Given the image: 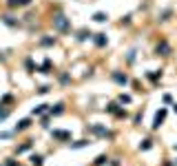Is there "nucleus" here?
Here are the masks:
<instances>
[{
    "label": "nucleus",
    "mask_w": 177,
    "mask_h": 166,
    "mask_svg": "<svg viewBox=\"0 0 177 166\" xmlns=\"http://www.w3.org/2000/svg\"><path fill=\"white\" fill-rule=\"evenodd\" d=\"M53 137H58V140H66L69 133H64V131H53Z\"/></svg>",
    "instance_id": "nucleus-8"
},
{
    "label": "nucleus",
    "mask_w": 177,
    "mask_h": 166,
    "mask_svg": "<svg viewBox=\"0 0 177 166\" xmlns=\"http://www.w3.org/2000/svg\"><path fill=\"white\" fill-rule=\"evenodd\" d=\"M95 42H98V44H100V47H102V44H106V38H104V36H102V33H98V38H95Z\"/></svg>",
    "instance_id": "nucleus-15"
},
{
    "label": "nucleus",
    "mask_w": 177,
    "mask_h": 166,
    "mask_svg": "<svg viewBox=\"0 0 177 166\" xmlns=\"http://www.w3.org/2000/svg\"><path fill=\"white\" fill-rule=\"evenodd\" d=\"M87 38H91V33H89L87 29H82V31L78 33V40H87Z\"/></svg>",
    "instance_id": "nucleus-11"
},
{
    "label": "nucleus",
    "mask_w": 177,
    "mask_h": 166,
    "mask_svg": "<svg viewBox=\"0 0 177 166\" xmlns=\"http://www.w3.org/2000/svg\"><path fill=\"white\" fill-rule=\"evenodd\" d=\"M87 144H91V142L82 140V142H75V144H71V148H82V146H87Z\"/></svg>",
    "instance_id": "nucleus-12"
},
{
    "label": "nucleus",
    "mask_w": 177,
    "mask_h": 166,
    "mask_svg": "<svg viewBox=\"0 0 177 166\" xmlns=\"http://www.w3.org/2000/svg\"><path fill=\"white\" fill-rule=\"evenodd\" d=\"M29 124H31V120H29V117H27V120H20V122H18V126H16V133H18V131L29 129Z\"/></svg>",
    "instance_id": "nucleus-2"
},
{
    "label": "nucleus",
    "mask_w": 177,
    "mask_h": 166,
    "mask_svg": "<svg viewBox=\"0 0 177 166\" xmlns=\"http://www.w3.org/2000/svg\"><path fill=\"white\" fill-rule=\"evenodd\" d=\"M104 162H106V155H100L98 159H95V166H102Z\"/></svg>",
    "instance_id": "nucleus-17"
},
{
    "label": "nucleus",
    "mask_w": 177,
    "mask_h": 166,
    "mask_svg": "<svg viewBox=\"0 0 177 166\" xmlns=\"http://www.w3.org/2000/svg\"><path fill=\"white\" fill-rule=\"evenodd\" d=\"M31 0H9V7H20V4H29Z\"/></svg>",
    "instance_id": "nucleus-6"
},
{
    "label": "nucleus",
    "mask_w": 177,
    "mask_h": 166,
    "mask_svg": "<svg viewBox=\"0 0 177 166\" xmlns=\"http://www.w3.org/2000/svg\"><path fill=\"white\" fill-rule=\"evenodd\" d=\"M140 148H144V151H146V148H151V140H144V142L140 144Z\"/></svg>",
    "instance_id": "nucleus-18"
},
{
    "label": "nucleus",
    "mask_w": 177,
    "mask_h": 166,
    "mask_svg": "<svg viewBox=\"0 0 177 166\" xmlns=\"http://www.w3.org/2000/svg\"><path fill=\"white\" fill-rule=\"evenodd\" d=\"M159 51H162V55H168V51H170V47H168L166 42H162V44H157V53H159Z\"/></svg>",
    "instance_id": "nucleus-4"
},
{
    "label": "nucleus",
    "mask_w": 177,
    "mask_h": 166,
    "mask_svg": "<svg viewBox=\"0 0 177 166\" xmlns=\"http://www.w3.org/2000/svg\"><path fill=\"white\" fill-rule=\"evenodd\" d=\"M31 162H33V166H40L42 164V157L40 155H31Z\"/></svg>",
    "instance_id": "nucleus-13"
},
{
    "label": "nucleus",
    "mask_w": 177,
    "mask_h": 166,
    "mask_svg": "<svg viewBox=\"0 0 177 166\" xmlns=\"http://www.w3.org/2000/svg\"><path fill=\"white\" fill-rule=\"evenodd\" d=\"M113 78H115V82H119V84H126L128 82V78L122 76V73H113Z\"/></svg>",
    "instance_id": "nucleus-5"
},
{
    "label": "nucleus",
    "mask_w": 177,
    "mask_h": 166,
    "mask_svg": "<svg viewBox=\"0 0 177 166\" xmlns=\"http://www.w3.org/2000/svg\"><path fill=\"white\" fill-rule=\"evenodd\" d=\"M53 27H55V29H58V31H69V18H66V16H62V13H58V16H55V18H53Z\"/></svg>",
    "instance_id": "nucleus-1"
},
{
    "label": "nucleus",
    "mask_w": 177,
    "mask_h": 166,
    "mask_svg": "<svg viewBox=\"0 0 177 166\" xmlns=\"http://www.w3.org/2000/svg\"><path fill=\"white\" fill-rule=\"evenodd\" d=\"M164 115H166V111H159V113H157V115H155V124H153V126H155V129H157V126H159V124H162V122H164Z\"/></svg>",
    "instance_id": "nucleus-3"
},
{
    "label": "nucleus",
    "mask_w": 177,
    "mask_h": 166,
    "mask_svg": "<svg viewBox=\"0 0 177 166\" xmlns=\"http://www.w3.org/2000/svg\"><path fill=\"white\" fill-rule=\"evenodd\" d=\"M175 113H177V104H175Z\"/></svg>",
    "instance_id": "nucleus-19"
},
{
    "label": "nucleus",
    "mask_w": 177,
    "mask_h": 166,
    "mask_svg": "<svg viewBox=\"0 0 177 166\" xmlns=\"http://www.w3.org/2000/svg\"><path fill=\"white\" fill-rule=\"evenodd\" d=\"M93 18H95V22H106V18H108V16H106V13H102V11H100V13H95Z\"/></svg>",
    "instance_id": "nucleus-9"
},
{
    "label": "nucleus",
    "mask_w": 177,
    "mask_h": 166,
    "mask_svg": "<svg viewBox=\"0 0 177 166\" xmlns=\"http://www.w3.org/2000/svg\"><path fill=\"white\" fill-rule=\"evenodd\" d=\"M9 117V111H7V108H2V106H0V120H7Z\"/></svg>",
    "instance_id": "nucleus-16"
},
{
    "label": "nucleus",
    "mask_w": 177,
    "mask_h": 166,
    "mask_svg": "<svg viewBox=\"0 0 177 166\" xmlns=\"http://www.w3.org/2000/svg\"><path fill=\"white\" fill-rule=\"evenodd\" d=\"M47 106H49V104H40V106H36V108H33V115H40V113H44V111H47Z\"/></svg>",
    "instance_id": "nucleus-7"
},
{
    "label": "nucleus",
    "mask_w": 177,
    "mask_h": 166,
    "mask_svg": "<svg viewBox=\"0 0 177 166\" xmlns=\"http://www.w3.org/2000/svg\"><path fill=\"white\" fill-rule=\"evenodd\" d=\"M4 22H7V25H11V27H16V25H18V20H13L11 16H4Z\"/></svg>",
    "instance_id": "nucleus-14"
},
{
    "label": "nucleus",
    "mask_w": 177,
    "mask_h": 166,
    "mask_svg": "<svg viewBox=\"0 0 177 166\" xmlns=\"http://www.w3.org/2000/svg\"><path fill=\"white\" fill-rule=\"evenodd\" d=\"M62 111H64V106H62V104H55V108H51V115H60Z\"/></svg>",
    "instance_id": "nucleus-10"
}]
</instances>
